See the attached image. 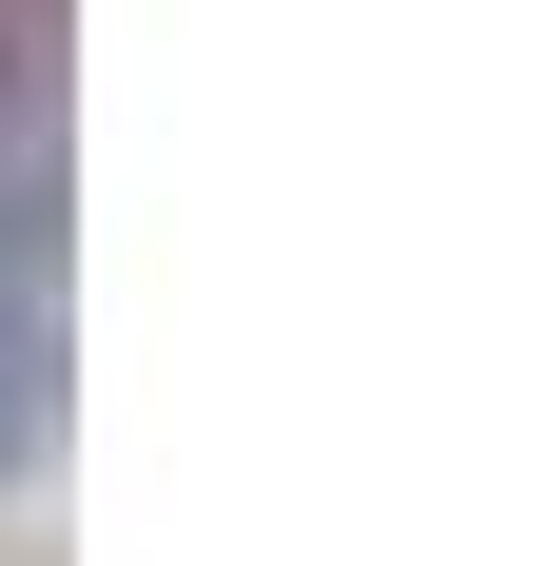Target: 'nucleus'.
I'll use <instances>...</instances> for the list:
<instances>
[{"mask_svg":"<svg viewBox=\"0 0 546 566\" xmlns=\"http://www.w3.org/2000/svg\"><path fill=\"white\" fill-rule=\"evenodd\" d=\"M59 20L0 0V469L40 450L59 410Z\"/></svg>","mask_w":546,"mask_h":566,"instance_id":"1","label":"nucleus"}]
</instances>
